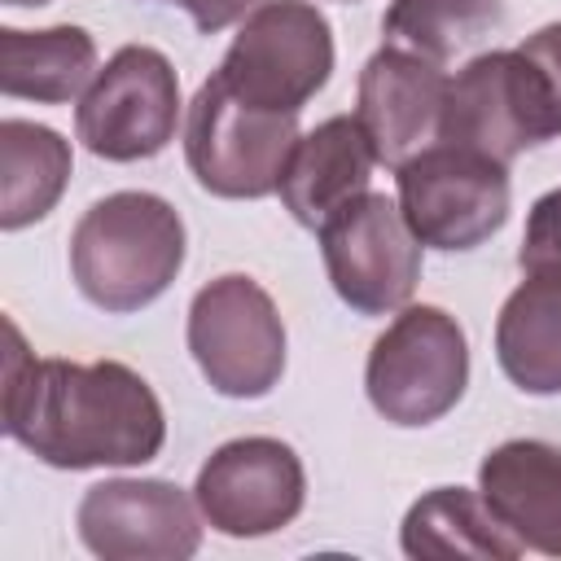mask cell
Returning a JSON list of instances; mask_svg holds the SVG:
<instances>
[{"mask_svg": "<svg viewBox=\"0 0 561 561\" xmlns=\"http://www.w3.org/2000/svg\"><path fill=\"white\" fill-rule=\"evenodd\" d=\"M4 434L53 469H123L162 451L167 416L136 368L118 359H35L9 324Z\"/></svg>", "mask_w": 561, "mask_h": 561, "instance_id": "cell-1", "label": "cell"}, {"mask_svg": "<svg viewBox=\"0 0 561 561\" xmlns=\"http://www.w3.org/2000/svg\"><path fill=\"white\" fill-rule=\"evenodd\" d=\"M184 267V219L180 210L145 188H123L92 202L70 232V276L79 294L127 316L158 302Z\"/></svg>", "mask_w": 561, "mask_h": 561, "instance_id": "cell-2", "label": "cell"}, {"mask_svg": "<svg viewBox=\"0 0 561 561\" xmlns=\"http://www.w3.org/2000/svg\"><path fill=\"white\" fill-rule=\"evenodd\" d=\"M298 145V114L259 110L210 75L184 118V158L193 180L232 202H259L280 188Z\"/></svg>", "mask_w": 561, "mask_h": 561, "instance_id": "cell-3", "label": "cell"}, {"mask_svg": "<svg viewBox=\"0 0 561 561\" xmlns=\"http://www.w3.org/2000/svg\"><path fill=\"white\" fill-rule=\"evenodd\" d=\"M469 386V342L443 307H399L364 364L368 403L403 430L447 416Z\"/></svg>", "mask_w": 561, "mask_h": 561, "instance_id": "cell-4", "label": "cell"}, {"mask_svg": "<svg viewBox=\"0 0 561 561\" xmlns=\"http://www.w3.org/2000/svg\"><path fill=\"white\" fill-rule=\"evenodd\" d=\"M184 337L206 386L224 399H263L285 373V324L254 276L228 272L202 285Z\"/></svg>", "mask_w": 561, "mask_h": 561, "instance_id": "cell-5", "label": "cell"}, {"mask_svg": "<svg viewBox=\"0 0 561 561\" xmlns=\"http://www.w3.org/2000/svg\"><path fill=\"white\" fill-rule=\"evenodd\" d=\"M394 184L399 210L421 245L478 250L508 224V167L478 149L434 140L394 171Z\"/></svg>", "mask_w": 561, "mask_h": 561, "instance_id": "cell-6", "label": "cell"}, {"mask_svg": "<svg viewBox=\"0 0 561 561\" xmlns=\"http://www.w3.org/2000/svg\"><path fill=\"white\" fill-rule=\"evenodd\" d=\"M215 75L259 110L298 114L333 75V26L311 0H263Z\"/></svg>", "mask_w": 561, "mask_h": 561, "instance_id": "cell-7", "label": "cell"}, {"mask_svg": "<svg viewBox=\"0 0 561 561\" xmlns=\"http://www.w3.org/2000/svg\"><path fill=\"white\" fill-rule=\"evenodd\" d=\"M180 79L149 44H123L75 105V136L92 158L140 162L175 140Z\"/></svg>", "mask_w": 561, "mask_h": 561, "instance_id": "cell-8", "label": "cell"}, {"mask_svg": "<svg viewBox=\"0 0 561 561\" xmlns=\"http://www.w3.org/2000/svg\"><path fill=\"white\" fill-rule=\"evenodd\" d=\"M324 272L333 294L359 316H390L408 307L421 280V241L386 193H364L320 228Z\"/></svg>", "mask_w": 561, "mask_h": 561, "instance_id": "cell-9", "label": "cell"}, {"mask_svg": "<svg viewBox=\"0 0 561 561\" xmlns=\"http://www.w3.org/2000/svg\"><path fill=\"white\" fill-rule=\"evenodd\" d=\"M193 500L228 539H259L285 530L307 504V473L289 443L250 434L215 447L197 469Z\"/></svg>", "mask_w": 561, "mask_h": 561, "instance_id": "cell-10", "label": "cell"}, {"mask_svg": "<svg viewBox=\"0 0 561 561\" xmlns=\"http://www.w3.org/2000/svg\"><path fill=\"white\" fill-rule=\"evenodd\" d=\"M438 140L478 149L504 167L522 149L557 140L530 61L517 48H491L465 61L447 88Z\"/></svg>", "mask_w": 561, "mask_h": 561, "instance_id": "cell-11", "label": "cell"}, {"mask_svg": "<svg viewBox=\"0 0 561 561\" xmlns=\"http://www.w3.org/2000/svg\"><path fill=\"white\" fill-rule=\"evenodd\" d=\"M197 500L167 478H105L75 508L79 539L105 561H188L202 548Z\"/></svg>", "mask_w": 561, "mask_h": 561, "instance_id": "cell-12", "label": "cell"}, {"mask_svg": "<svg viewBox=\"0 0 561 561\" xmlns=\"http://www.w3.org/2000/svg\"><path fill=\"white\" fill-rule=\"evenodd\" d=\"M451 79L438 61H425L408 48L381 44L364 70L355 92V118L364 136L373 140V153L381 167L399 171L408 158L430 149L443 136V110H447Z\"/></svg>", "mask_w": 561, "mask_h": 561, "instance_id": "cell-13", "label": "cell"}, {"mask_svg": "<svg viewBox=\"0 0 561 561\" xmlns=\"http://www.w3.org/2000/svg\"><path fill=\"white\" fill-rule=\"evenodd\" d=\"M478 491L500 526L530 552L561 557V447L508 438L478 465Z\"/></svg>", "mask_w": 561, "mask_h": 561, "instance_id": "cell-14", "label": "cell"}, {"mask_svg": "<svg viewBox=\"0 0 561 561\" xmlns=\"http://www.w3.org/2000/svg\"><path fill=\"white\" fill-rule=\"evenodd\" d=\"M377 167L373 140L364 136L355 114H333L307 136H298L289 167L280 175V202L302 228H320L342 206L368 193V175Z\"/></svg>", "mask_w": 561, "mask_h": 561, "instance_id": "cell-15", "label": "cell"}, {"mask_svg": "<svg viewBox=\"0 0 561 561\" xmlns=\"http://www.w3.org/2000/svg\"><path fill=\"white\" fill-rule=\"evenodd\" d=\"M495 359L526 394H561V267L522 272L495 316Z\"/></svg>", "mask_w": 561, "mask_h": 561, "instance_id": "cell-16", "label": "cell"}, {"mask_svg": "<svg viewBox=\"0 0 561 561\" xmlns=\"http://www.w3.org/2000/svg\"><path fill=\"white\" fill-rule=\"evenodd\" d=\"M96 79V44L83 26H44V31H0V92L66 105L88 92Z\"/></svg>", "mask_w": 561, "mask_h": 561, "instance_id": "cell-17", "label": "cell"}, {"mask_svg": "<svg viewBox=\"0 0 561 561\" xmlns=\"http://www.w3.org/2000/svg\"><path fill=\"white\" fill-rule=\"evenodd\" d=\"M399 543L408 557H478V561H513L526 548L500 526V517L486 508L482 491L465 486H434L421 495L403 526Z\"/></svg>", "mask_w": 561, "mask_h": 561, "instance_id": "cell-18", "label": "cell"}, {"mask_svg": "<svg viewBox=\"0 0 561 561\" xmlns=\"http://www.w3.org/2000/svg\"><path fill=\"white\" fill-rule=\"evenodd\" d=\"M70 184V140L31 118L0 123V228L44 219Z\"/></svg>", "mask_w": 561, "mask_h": 561, "instance_id": "cell-19", "label": "cell"}, {"mask_svg": "<svg viewBox=\"0 0 561 561\" xmlns=\"http://www.w3.org/2000/svg\"><path fill=\"white\" fill-rule=\"evenodd\" d=\"M504 22L500 0H390L381 35L425 61H451L460 48L478 44Z\"/></svg>", "mask_w": 561, "mask_h": 561, "instance_id": "cell-20", "label": "cell"}, {"mask_svg": "<svg viewBox=\"0 0 561 561\" xmlns=\"http://www.w3.org/2000/svg\"><path fill=\"white\" fill-rule=\"evenodd\" d=\"M517 267H522V272L561 267V188L535 197V206H530V215H526Z\"/></svg>", "mask_w": 561, "mask_h": 561, "instance_id": "cell-21", "label": "cell"}, {"mask_svg": "<svg viewBox=\"0 0 561 561\" xmlns=\"http://www.w3.org/2000/svg\"><path fill=\"white\" fill-rule=\"evenodd\" d=\"M517 48H522V57L535 66L539 88H543L548 110H552V127H557V136H561V22L539 26V31L526 35Z\"/></svg>", "mask_w": 561, "mask_h": 561, "instance_id": "cell-22", "label": "cell"}, {"mask_svg": "<svg viewBox=\"0 0 561 561\" xmlns=\"http://www.w3.org/2000/svg\"><path fill=\"white\" fill-rule=\"evenodd\" d=\"M167 4H180V9L193 18V26H197L202 35H215V31H224V26L241 22V18H250L263 0H167Z\"/></svg>", "mask_w": 561, "mask_h": 561, "instance_id": "cell-23", "label": "cell"}, {"mask_svg": "<svg viewBox=\"0 0 561 561\" xmlns=\"http://www.w3.org/2000/svg\"><path fill=\"white\" fill-rule=\"evenodd\" d=\"M4 4H18V9H39V4H48V0H4Z\"/></svg>", "mask_w": 561, "mask_h": 561, "instance_id": "cell-24", "label": "cell"}, {"mask_svg": "<svg viewBox=\"0 0 561 561\" xmlns=\"http://www.w3.org/2000/svg\"><path fill=\"white\" fill-rule=\"evenodd\" d=\"M346 4H351V0H346Z\"/></svg>", "mask_w": 561, "mask_h": 561, "instance_id": "cell-25", "label": "cell"}]
</instances>
